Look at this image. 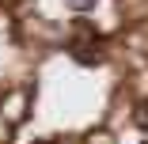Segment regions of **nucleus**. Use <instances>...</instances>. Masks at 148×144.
Segmentation results:
<instances>
[{
  "label": "nucleus",
  "instance_id": "1",
  "mask_svg": "<svg viewBox=\"0 0 148 144\" xmlns=\"http://www.w3.org/2000/svg\"><path fill=\"white\" fill-rule=\"evenodd\" d=\"M99 46H103V38H84V42H72L69 49H72V57H76L80 65H99L103 61Z\"/></svg>",
  "mask_w": 148,
  "mask_h": 144
},
{
  "label": "nucleus",
  "instance_id": "2",
  "mask_svg": "<svg viewBox=\"0 0 148 144\" xmlns=\"http://www.w3.org/2000/svg\"><path fill=\"white\" fill-rule=\"evenodd\" d=\"M95 4H99V0H69V8H72V12H91Z\"/></svg>",
  "mask_w": 148,
  "mask_h": 144
},
{
  "label": "nucleus",
  "instance_id": "3",
  "mask_svg": "<svg viewBox=\"0 0 148 144\" xmlns=\"http://www.w3.org/2000/svg\"><path fill=\"white\" fill-rule=\"evenodd\" d=\"M137 125H140V129H148V102H144V106H140V114H137Z\"/></svg>",
  "mask_w": 148,
  "mask_h": 144
}]
</instances>
